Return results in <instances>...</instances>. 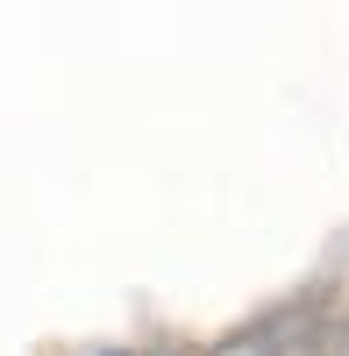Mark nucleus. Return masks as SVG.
<instances>
[{"instance_id":"obj_1","label":"nucleus","mask_w":349,"mask_h":356,"mask_svg":"<svg viewBox=\"0 0 349 356\" xmlns=\"http://www.w3.org/2000/svg\"><path fill=\"white\" fill-rule=\"evenodd\" d=\"M100 356H122V349H100Z\"/></svg>"}]
</instances>
